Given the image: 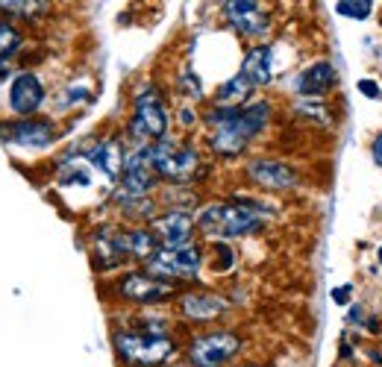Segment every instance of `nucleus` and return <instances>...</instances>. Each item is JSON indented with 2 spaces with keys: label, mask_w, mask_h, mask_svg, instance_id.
<instances>
[{
  "label": "nucleus",
  "mask_w": 382,
  "mask_h": 367,
  "mask_svg": "<svg viewBox=\"0 0 382 367\" xmlns=\"http://www.w3.org/2000/svg\"><path fill=\"white\" fill-rule=\"evenodd\" d=\"M359 92H362L365 97H374V100H379V97H382L379 85H376L374 80H359Z\"/></svg>",
  "instance_id": "nucleus-27"
},
{
  "label": "nucleus",
  "mask_w": 382,
  "mask_h": 367,
  "mask_svg": "<svg viewBox=\"0 0 382 367\" xmlns=\"http://www.w3.org/2000/svg\"><path fill=\"white\" fill-rule=\"evenodd\" d=\"M212 250H215V271H229V268H233V250H229V244L217 241V244H212Z\"/></svg>",
  "instance_id": "nucleus-24"
},
{
  "label": "nucleus",
  "mask_w": 382,
  "mask_h": 367,
  "mask_svg": "<svg viewBox=\"0 0 382 367\" xmlns=\"http://www.w3.org/2000/svg\"><path fill=\"white\" fill-rule=\"evenodd\" d=\"M0 9H3L6 15H12V18H32V15L45 12L47 3H30V0H12V3H0Z\"/></svg>",
  "instance_id": "nucleus-22"
},
{
  "label": "nucleus",
  "mask_w": 382,
  "mask_h": 367,
  "mask_svg": "<svg viewBox=\"0 0 382 367\" xmlns=\"http://www.w3.org/2000/svg\"><path fill=\"white\" fill-rule=\"evenodd\" d=\"M370 156H374V162L382 165V132L374 138V144H370Z\"/></svg>",
  "instance_id": "nucleus-29"
},
{
  "label": "nucleus",
  "mask_w": 382,
  "mask_h": 367,
  "mask_svg": "<svg viewBox=\"0 0 382 367\" xmlns=\"http://www.w3.org/2000/svg\"><path fill=\"white\" fill-rule=\"evenodd\" d=\"M194 224L200 227L203 235L226 241V238H242L253 235L256 229L265 224V209L250 200H238V203H209L200 209Z\"/></svg>",
  "instance_id": "nucleus-2"
},
{
  "label": "nucleus",
  "mask_w": 382,
  "mask_h": 367,
  "mask_svg": "<svg viewBox=\"0 0 382 367\" xmlns=\"http://www.w3.org/2000/svg\"><path fill=\"white\" fill-rule=\"evenodd\" d=\"M59 182L62 185H89L92 182V165H85L80 159H71L68 165H62Z\"/></svg>",
  "instance_id": "nucleus-21"
},
{
  "label": "nucleus",
  "mask_w": 382,
  "mask_h": 367,
  "mask_svg": "<svg viewBox=\"0 0 382 367\" xmlns=\"http://www.w3.org/2000/svg\"><path fill=\"white\" fill-rule=\"evenodd\" d=\"M338 9V15H344V18H368L370 15V6L368 0H341V3H335Z\"/></svg>",
  "instance_id": "nucleus-23"
},
{
  "label": "nucleus",
  "mask_w": 382,
  "mask_h": 367,
  "mask_svg": "<svg viewBox=\"0 0 382 367\" xmlns=\"http://www.w3.org/2000/svg\"><path fill=\"white\" fill-rule=\"evenodd\" d=\"M247 176L256 185L268 188V191H286V188L297 185V174L288 165H282L277 159H253L247 165Z\"/></svg>",
  "instance_id": "nucleus-13"
},
{
  "label": "nucleus",
  "mask_w": 382,
  "mask_h": 367,
  "mask_svg": "<svg viewBox=\"0 0 382 367\" xmlns=\"http://www.w3.org/2000/svg\"><path fill=\"white\" fill-rule=\"evenodd\" d=\"M191 232H194V218L182 209H171V212L153 218V235L162 238V247H185L191 244Z\"/></svg>",
  "instance_id": "nucleus-12"
},
{
  "label": "nucleus",
  "mask_w": 382,
  "mask_h": 367,
  "mask_svg": "<svg viewBox=\"0 0 382 367\" xmlns=\"http://www.w3.org/2000/svg\"><path fill=\"white\" fill-rule=\"evenodd\" d=\"M224 18L235 27V32L250 36V39L265 36L268 27H270L268 12L259 3H250V0H233V3H224Z\"/></svg>",
  "instance_id": "nucleus-11"
},
{
  "label": "nucleus",
  "mask_w": 382,
  "mask_h": 367,
  "mask_svg": "<svg viewBox=\"0 0 382 367\" xmlns=\"http://www.w3.org/2000/svg\"><path fill=\"white\" fill-rule=\"evenodd\" d=\"M115 350L129 367H159L171 359L173 341L165 332L127 329V332H115Z\"/></svg>",
  "instance_id": "nucleus-4"
},
{
  "label": "nucleus",
  "mask_w": 382,
  "mask_h": 367,
  "mask_svg": "<svg viewBox=\"0 0 382 367\" xmlns=\"http://www.w3.org/2000/svg\"><path fill=\"white\" fill-rule=\"evenodd\" d=\"M0 136L9 144H18V147H47L56 138L50 120L41 118H18V120H6L0 124Z\"/></svg>",
  "instance_id": "nucleus-10"
},
{
  "label": "nucleus",
  "mask_w": 382,
  "mask_h": 367,
  "mask_svg": "<svg viewBox=\"0 0 382 367\" xmlns=\"http://www.w3.org/2000/svg\"><path fill=\"white\" fill-rule=\"evenodd\" d=\"M85 159H89V165H94L100 174H106L109 180H121L127 153L121 150V141L118 138H106V141L92 144V147L85 150Z\"/></svg>",
  "instance_id": "nucleus-14"
},
{
  "label": "nucleus",
  "mask_w": 382,
  "mask_h": 367,
  "mask_svg": "<svg viewBox=\"0 0 382 367\" xmlns=\"http://www.w3.org/2000/svg\"><path fill=\"white\" fill-rule=\"evenodd\" d=\"M180 85H182V88H189V92H191L194 97H200V80H198V76H194L191 71H185V76L180 80Z\"/></svg>",
  "instance_id": "nucleus-26"
},
{
  "label": "nucleus",
  "mask_w": 382,
  "mask_h": 367,
  "mask_svg": "<svg viewBox=\"0 0 382 367\" xmlns=\"http://www.w3.org/2000/svg\"><path fill=\"white\" fill-rule=\"evenodd\" d=\"M270 120L268 100H253L247 106H212L206 124L212 127V150L221 156L242 153Z\"/></svg>",
  "instance_id": "nucleus-1"
},
{
  "label": "nucleus",
  "mask_w": 382,
  "mask_h": 367,
  "mask_svg": "<svg viewBox=\"0 0 382 367\" xmlns=\"http://www.w3.org/2000/svg\"><path fill=\"white\" fill-rule=\"evenodd\" d=\"M180 308L189 320H215L226 311V300L212 291H191L180 300Z\"/></svg>",
  "instance_id": "nucleus-16"
},
{
  "label": "nucleus",
  "mask_w": 382,
  "mask_h": 367,
  "mask_svg": "<svg viewBox=\"0 0 382 367\" xmlns=\"http://www.w3.org/2000/svg\"><path fill=\"white\" fill-rule=\"evenodd\" d=\"M242 74L253 85H268L270 76H274V48L259 44V48L247 50V56L242 62Z\"/></svg>",
  "instance_id": "nucleus-17"
},
{
  "label": "nucleus",
  "mask_w": 382,
  "mask_h": 367,
  "mask_svg": "<svg viewBox=\"0 0 382 367\" xmlns=\"http://www.w3.org/2000/svg\"><path fill=\"white\" fill-rule=\"evenodd\" d=\"M145 156H147L153 174L173 182V185L189 182L191 176L200 171V153L194 147H189V144H177L171 138L145 144Z\"/></svg>",
  "instance_id": "nucleus-3"
},
{
  "label": "nucleus",
  "mask_w": 382,
  "mask_h": 367,
  "mask_svg": "<svg viewBox=\"0 0 382 367\" xmlns=\"http://www.w3.org/2000/svg\"><path fill=\"white\" fill-rule=\"evenodd\" d=\"M180 120H182V124H194V112H191V109H182Z\"/></svg>",
  "instance_id": "nucleus-31"
},
{
  "label": "nucleus",
  "mask_w": 382,
  "mask_h": 367,
  "mask_svg": "<svg viewBox=\"0 0 382 367\" xmlns=\"http://www.w3.org/2000/svg\"><path fill=\"white\" fill-rule=\"evenodd\" d=\"M350 324H362V306H353L350 308Z\"/></svg>",
  "instance_id": "nucleus-30"
},
{
  "label": "nucleus",
  "mask_w": 382,
  "mask_h": 367,
  "mask_svg": "<svg viewBox=\"0 0 382 367\" xmlns=\"http://www.w3.org/2000/svg\"><path fill=\"white\" fill-rule=\"evenodd\" d=\"M253 83L247 80L244 74H235L233 80H226L221 88H217V94H215V103L217 106H244V100L253 94Z\"/></svg>",
  "instance_id": "nucleus-19"
},
{
  "label": "nucleus",
  "mask_w": 382,
  "mask_h": 367,
  "mask_svg": "<svg viewBox=\"0 0 382 367\" xmlns=\"http://www.w3.org/2000/svg\"><path fill=\"white\" fill-rule=\"evenodd\" d=\"M203 255L194 244L185 247H159L147 259V273L159 276V280H194L200 273Z\"/></svg>",
  "instance_id": "nucleus-5"
},
{
  "label": "nucleus",
  "mask_w": 382,
  "mask_h": 367,
  "mask_svg": "<svg viewBox=\"0 0 382 367\" xmlns=\"http://www.w3.org/2000/svg\"><path fill=\"white\" fill-rule=\"evenodd\" d=\"M121 247L124 255H136V259H150L159 250V238L153 235V229H127L121 232Z\"/></svg>",
  "instance_id": "nucleus-18"
},
{
  "label": "nucleus",
  "mask_w": 382,
  "mask_h": 367,
  "mask_svg": "<svg viewBox=\"0 0 382 367\" xmlns=\"http://www.w3.org/2000/svg\"><path fill=\"white\" fill-rule=\"evenodd\" d=\"M335 85V68L330 62H315L303 74L294 76V92L300 97H321Z\"/></svg>",
  "instance_id": "nucleus-15"
},
{
  "label": "nucleus",
  "mask_w": 382,
  "mask_h": 367,
  "mask_svg": "<svg viewBox=\"0 0 382 367\" xmlns=\"http://www.w3.org/2000/svg\"><path fill=\"white\" fill-rule=\"evenodd\" d=\"M118 294L129 303H162V300L173 297V282L159 280V276L150 273H127L121 282H118Z\"/></svg>",
  "instance_id": "nucleus-9"
},
{
  "label": "nucleus",
  "mask_w": 382,
  "mask_h": 367,
  "mask_svg": "<svg viewBox=\"0 0 382 367\" xmlns=\"http://www.w3.org/2000/svg\"><path fill=\"white\" fill-rule=\"evenodd\" d=\"M238 350H242V341L233 332H206L191 341L189 361L191 367H224Z\"/></svg>",
  "instance_id": "nucleus-7"
},
{
  "label": "nucleus",
  "mask_w": 382,
  "mask_h": 367,
  "mask_svg": "<svg viewBox=\"0 0 382 367\" xmlns=\"http://www.w3.org/2000/svg\"><path fill=\"white\" fill-rule=\"evenodd\" d=\"M45 97H47V92H45L41 76L32 74V71H21L12 80V85H9L6 103H9V112H12V115L32 118L41 106H45Z\"/></svg>",
  "instance_id": "nucleus-8"
},
{
  "label": "nucleus",
  "mask_w": 382,
  "mask_h": 367,
  "mask_svg": "<svg viewBox=\"0 0 382 367\" xmlns=\"http://www.w3.org/2000/svg\"><path fill=\"white\" fill-rule=\"evenodd\" d=\"M21 44H24L21 30L15 24H9V21L0 18V68H3V65L21 50Z\"/></svg>",
  "instance_id": "nucleus-20"
},
{
  "label": "nucleus",
  "mask_w": 382,
  "mask_h": 367,
  "mask_svg": "<svg viewBox=\"0 0 382 367\" xmlns=\"http://www.w3.org/2000/svg\"><path fill=\"white\" fill-rule=\"evenodd\" d=\"M297 112H303V115H312V118L323 120V124H330V115H326L323 103H318V100H297Z\"/></svg>",
  "instance_id": "nucleus-25"
},
{
  "label": "nucleus",
  "mask_w": 382,
  "mask_h": 367,
  "mask_svg": "<svg viewBox=\"0 0 382 367\" xmlns=\"http://www.w3.org/2000/svg\"><path fill=\"white\" fill-rule=\"evenodd\" d=\"M165 132H168V112L162 106V97L150 85H145L136 97V115L129 120V136L153 144L165 138Z\"/></svg>",
  "instance_id": "nucleus-6"
},
{
  "label": "nucleus",
  "mask_w": 382,
  "mask_h": 367,
  "mask_svg": "<svg viewBox=\"0 0 382 367\" xmlns=\"http://www.w3.org/2000/svg\"><path fill=\"white\" fill-rule=\"evenodd\" d=\"M350 297H353L350 285H341V288H335V291H332V300H335L338 306H347V303H350Z\"/></svg>",
  "instance_id": "nucleus-28"
},
{
  "label": "nucleus",
  "mask_w": 382,
  "mask_h": 367,
  "mask_svg": "<svg viewBox=\"0 0 382 367\" xmlns=\"http://www.w3.org/2000/svg\"><path fill=\"white\" fill-rule=\"evenodd\" d=\"M376 255H379V264H382V247H379V253H376Z\"/></svg>",
  "instance_id": "nucleus-32"
}]
</instances>
